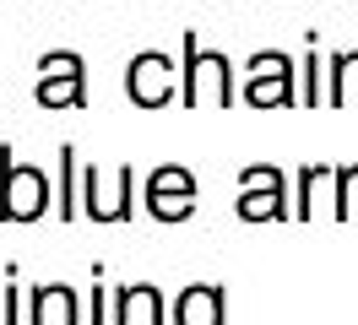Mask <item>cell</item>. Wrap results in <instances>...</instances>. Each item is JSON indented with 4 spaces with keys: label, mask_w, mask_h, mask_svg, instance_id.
<instances>
[{
    "label": "cell",
    "mask_w": 358,
    "mask_h": 325,
    "mask_svg": "<svg viewBox=\"0 0 358 325\" xmlns=\"http://www.w3.org/2000/svg\"><path fill=\"white\" fill-rule=\"evenodd\" d=\"M299 103L315 108V103H326V55L310 43V55L299 60Z\"/></svg>",
    "instance_id": "13"
},
{
    "label": "cell",
    "mask_w": 358,
    "mask_h": 325,
    "mask_svg": "<svg viewBox=\"0 0 358 325\" xmlns=\"http://www.w3.org/2000/svg\"><path fill=\"white\" fill-rule=\"evenodd\" d=\"M320 179H331V163H299V173H293V217L315 212V185Z\"/></svg>",
    "instance_id": "14"
},
{
    "label": "cell",
    "mask_w": 358,
    "mask_h": 325,
    "mask_svg": "<svg viewBox=\"0 0 358 325\" xmlns=\"http://www.w3.org/2000/svg\"><path fill=\"white\" fill-rule=\"evenodd\" d=\"M38 108H87V60L76 49H49L38 55Z\"/></svg>",
    "instance_id": "5"
},
{
    "label": "cell",
    "mask_w": 358,
    "mask_h": 325,
    "mask_svg": "<svg viewBox=\"0 0 358 325\" xmlns=\"http://www.w3.org/2000/svg\"><path fill=\"white\" fill-rule=\"evenodd\" d=\"M0 325H27V320H22V293H17V266H6V293H0Z\"/></svg>",
    "instance_id": "16"
},
{
    "label": "cell",
    "mask_w": 358,
    "mask_h": 325,
    "mask_svg": "<svg viewBox=\"0 0 358 325\" xmlns=\"http://www.w3.org/2000/svg\"><path fill=\"white\" fill-rule=\"evenodd\" d=\"M185 108H234L239 87H234V65L217 49H201V33H185V82H179Z\"/></svg>",
    "instance_id": "1"
},
{
    "label": "cell",
    "mask_w": 358,
    "mask_h": 325,
    "mask_svg": "<svg viewBox=\"0 0 358 325\" xmlns=\"http://www.w3.org/2000/svg\"><path fill=\"white\" fill-rule=\"evenodd\" d=\"M250 108H293L299 103V65L282 49H255L245 60V92Z\"/></svg>",
    "instance_id": "4"
},
{
    "label": "cell",
    "mask_w": 358,
    "mask_h": 325,
    "mask_svg": "<svg viewBox=\"0 0 358 325\" xmlns=\"http://www.w3.org/2000/svg\"><path fill=\"white\" fill-rule=\"evenodd\" d=\"M169 320L174 325H228V293L217 282H190L185 293H174Z\"/></svg>",
    "instance_id": "8"
},
{
    "label": "cell",
    "mask_w": 358,
    "mask_h": 325,
    "mask_svg": "<svg viewBox=\"0 0 358 325\" xmlns=\"http://www.w3.org/2000/svg\"><path fill=\"white\" fill-rule=\"evenodd\" d=\"M358 92V49H342V55H326V103L348 108Z\"/></svg>",
    "instance_id": "11"
},
{
    "label": "cell",
    "mask_w": 358,
    "mask_h": 325,
    "mask_svg": "<svg viewBox=\"0 0 358 325\" xmlns=\"http://www.w3.org/2000/svg\"><path fill=\"white\" fill-rule=\"evenodd\" d=\"M49 212V173L17 163L11 147H0V222H38Z\"/></svg>",
    "instance_id": "3"
},
{
    "label": "cell",
    "mask_w": 358,
    "mask_h": 325,
    "mask_svg": "<svg viewBox=\"0 0 358 325\" xmlns=\"http://www.w3.org/2000/svg\"><path fill=\"white\" fill-rule=\"evenodd\" d=\"M109 325H169V303L152 282H125V287H114Z\"/></svg>",
    "instance_id": "10"
},
{
    "label": "cell",
    "mask_w": 358,
    "mask_h": 325,
    "mask_svg": "<svg viewBox=\"0 0 358 325\" xmlns=\"http://www.w3.org/2000/svg\"><path fill=\"white\" fill-rule=\"evenodd\" d=\"M55 212L60 222H76L82 217V163H76V147H60V195H55Z\"/></svg>",
    "instance_id": "12"
},
{
    "label": "cell",
    "mask_w": 358,
    "mask_h": 325,
    "mask_svg": "<svg viewBox=\"0 0 358 325\" xmlns=\"http://www.w3.org/2000/svg\"><path fill=\"white\" fill-rule=\"evenodd\" d=\"M87 325H109V287H103V266H92V293H87Z\"/></svg>",
    "instance_id": "17"
},
{
    "label": "cell",
    "mask_w": 358,
    "mask_h": 325,
    "mask_svg": "<svg viewBox=\"0 0 358 325\" xmlns=\"http://www.w3.org/2000/svg\"><path fill=\"white\" fill-rule=\"evenodd\" d=\"M196 195H201L196 173L179 168V163H157L147 173V217L152 222H190L196 217Z\"/></svg>",
    "instance_id": "6"
},
{
    "label": "cell",
    "mask_w": 358,
    "mask_h": 325,
    "mask_svg": "<svg viewBox=\"0 0 358 325\" xmlns=\"http://www.w3.org/2000/svg\"><path fill=\"white\" fill-rule=\"evenodd\" d=\"M27 325H87L82 320V298L66 282H38L27 293Z\"/></svg>",
    "instance_id": "9"
},
{
    "label": "cell",
    "mask_w": 358,
    "mask_h": 325,
    "mask_svg": "<svg viewBox=\"0 0 358 325\" xmlns=\"http://www.w3.org/2000/svg\"><path fill=\"white\" fill-rule=\"evenodd\" d=\"M125 98L136 108H169L179 98V76H174V60L163 49H147L125 65Z\"/></svg>",
    "instance_id": "7"
},
{
    "label": "cell",
    "mask_w": 358,
    "mask_h": 325,
    "mask_svg": "<svg viewBox=\"0 0 358 325\" xmlns=\"http://www.w3.org/2000/svg\"><path fill=\"white\" fill-rule=\"evenodd\" d=\"M353 185H358V163H331V217L336 222L353 217Z\"/></svg>",
    "instance_id": "15"
},
{
    "label": "cell",
    "mask_w": 358,
    "mask_h": 325,
    "mask_svg": "<svg viewBox=\"0 0 358 325\" xmlns=\"http://www.w3.org/2000/svg\"><path fill=\"white\" fill-rule=\"evenodd\" d=\"M239 222H288L293 217V190L288 173L277 163H245L239 168V201H234Z\"/></svg>",
    "instance_id": "2"
}]
</instances>
